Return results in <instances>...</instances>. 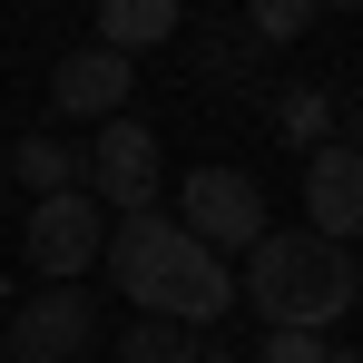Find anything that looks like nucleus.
<instances>
[{"mask_svg": "<svg viewBox=\"0 0 363 363\" xmlns=\"http://www.w3.org/2000/svg\"><path fill=\"white\" fill-rule=\"evenodd\" d=\"M255 363H354V354H344V344H324V334H265Z\"/></svg>", "mask_w": 363, "mask_h": 363, "instance_id": "14", "label": "nucleus"}, {"mask_svg": "<svg viewBox=\"0 0 363 363\" xmlns=\"http://www.w3.org/2000/svg\"><path fill=\"white\" fill-rule=\"evenodd\" d=\"M314 10H363V0H314Z\"/></svg>", "mask_w": 363, "mask_h": 363, "instance_id": "17", "label": "nucleus"}, {"mask_svg": "<svg viewBox=\"0 0 363 363\" xmlns=\"http://www.w3.org/2000/svg\"><path fill=\"white\" fill-rule=\"evenodd\" d=\"M344 147H354V157H363V99H354V118H344Z\"/></svg>", "mask_w": 363, "mask_h": 363, "instance_id": "15", "label": "nucleus"}, {"mask_svg": "<svg viewBox=\"0 0 363 363\" xmlns=\"http://www.w3.org/2000/svg\"><path fill=\"white\" fill-rule=\"evenodd\" d=\"M236 304L265 314V334H334L363 304V265H354V245H324L314 226H285V236L265 226V236L245 245Z\"/></svg>", "mask_w": 363, "mask_h": 363, "instance_id": "2", "label": "nucleus"}, {"mask_svg": "<svg viewBox=\"0 0 363 363\" xmlns=\"http://www.w3.org/2000/svg\"><path fill=\"white\" fill-rule=\"evenodd\" d=\"M196 363H245V354H226V344H196Z\"/></svg>", "mask_w": 363, "mask_h": 363, "instance_id": "16", "label": "nucleus"}, {"mask_svg": "<svg viewBox=\"0 0 363 363\" xmlns=\"http://www.w3.org/2000/svg\"><path fill=\"white\" fill-rule=\"evenodd\" d=\"M20 255H30L50 285H79V275L108 255V206H99L89 186H69V196H40V206H30V226H20Z\"/></svg>", "mask_w": 363, "mask_h": 363, "instance_id": "4", "label": "nucleus"}, {"mask_svg": "<svg viewBox=\"0 0 363 363\" xmlns=\"http://www.w3.org/2000/svg\"><path fill=\"white\" fill-rule=\"evenodd\" d=\"M314 20H324L314 0H245V40H255V50H295Z\"/></svg>", "mask_w": 363, "mask_h": 363, "instance_id": "12", "label": "nucleus"}, {"mask_svg": "<svg viewBox=\"0 0 363 363\" xmlns=\"http://www.w3.org/2000/svg\"><path fill=\"white\" fill-rule=\"evenodd\" d=\"M10 186H30V196H69V186H79V147L50 138V128H30V138L10 147Z\"/></svg>", "mask_w": 363, "mask_h": 363, "instance_id": "10", "label": "nucleus"}, {"mask_svg": "<svg viewBox=\"0 0 363 363\" xmlns=\"http://www.w3.org/2000/svg\"><path fill=\"white\" fill-rule=\"evenodd\" d=\"M99 344V304L79 285H40L30 304H10V363H79Z\"/></svg>", "mask_w": 363, "mask_h": 363, "instance_id": "6", "label": "nucleus"}, {"mask_svg": "<svg viewBox=\"0 0 363 363\" xmlns=\"http://www.w3.org/2000/svg\"><path fill=\"white\" fill-rule=\"evenodd\" d=\"M108 363H196V334H186V324H157V314H147V324H128L118 344H108Z\"/></svg>", "mask_w": 363, "mask_h": 363, "instance_id": "11", "label": "nucleus"}, {"mask_svg": "<svg viewBox=\"0 0 363 363\" xmlns=\"http://www.w3.org/2000/svg\"><path fill=\"white\" fill-rule=\"evenodd\" d=\"M186 30V0H99V40L108 50H157V40H177Z\"/></svg>", "mask_w": 363, "mask_h": 363, "instance_id": "9", "label": "nucleus"}, {"mask_svg": "<svg viewBox=\"0 0 363 363\" xmlns=\"http://www.w3.org/2000/svg\"><path fill=\"white\" fill-rule=\"evenodd\" d=\"M0 363H10V354H0Z\"/></svg>", "mask_w": 363, "mask_h": 363, "instance_id": "18", "label": "nucleus"}, {"mask_svg": "<svg viewBox=\"0 0 363 363\" xmlns=\"http://www.w3.org/2000/svg\"><path fill=\"white\" fill-rule=\"evenodd\" d=\"M177 226L216 255H245L265 236V186L245 167H196V177H177Z\"/></svg>", "mask_w": 363, "mask_h": 363, "instance_id": "5", "label": "nucleus"}, {"mask_svg": "<svg viewBox=\"0 0 363 363\" xmlns=\"http://www.w3.org/2000/svg\"><path fill=\"white\" fill-rule=\"evenodd\" d=\"M304 226L324 245H354L363 236V157L344 138H324L314 157H304Z\"/></svg>", "mask_w": 363, "mask_h": 363, "instance_id": "8", "label": "nucleus"}, {"mask_svg": "<svg viewBox=\"0 0 363 363\" xmlns=\"http://www.w3.org/2000/svg\"><path fill=\"white\" fill-rule=\"evenodd\" d=\"M128 89H138V60L108 50V40H79V50L50 69V108H60L69 128H108L128 108Z\"/></svg>", "mask_w": 363, "mask_h": 363, "instance_id": "7", "label": "nucleus"}, {"mask_svg": "<svg viewBox=\"0 0 363 363\" xmlns=\"http://www.w3.org/2000/svg\"><path fill=\"white\" fill-rule=\"evenodd\" d=\"M99 265H108V285H118L138 314L186 324V334L236 304V265H226L216 245H196L177 216H157V206H147V216H108V255H99Z\"/></svg>", "mask_w": 363, "mask_h": 363, "instance_id": "1", "label": "nucleus"}, {"mask_svg": "<svg viewBox=\"0 0 363 363\" xmlns=\"http://www.w3.org/2000/svg\"><path fill=\"white\" fill-rule=\"evenodd\" d=\"M275 128L295 138L304 157H314V147L334 138V99H324V89H285V99H275Z\"/></svg>", "mask_w": 363, "mask_h": 363, "instance_id": "13", "label": "nucleus"}, {"mask_svg": "<svg viewBox=\"0 0 363 363\" xmlns=\"http://www.w3.org/2000/svg\"><path fill=\"white\" fill-rule=\"evenodd\" d=\"M79 186L108 206V216H147L157 186H167V157H157V128L147 118H108L79 138Z\"/></svg>", "mask_w": 363, "mask_h": 363, "instance_id": "3", "label": "nucleus"}]
</instances>
